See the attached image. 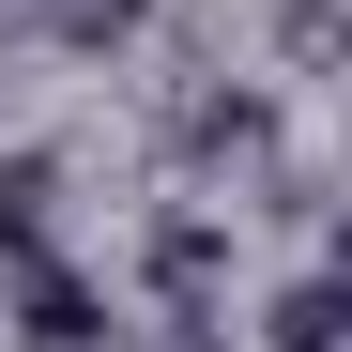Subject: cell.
Returning <instances> with one entry per match:
<instances>
[{
  "label": "cell",
  "mask_w": 352,
  "mask_h": 352,
  "mask_svg": "<svg viewBox=\"0 0 352 352\" xmlns=\"http://www.w3.org/2000/svg\"><path fill=\"white\" fill-rule=\"evenodd\" d=\"M276 62L291 77H337V0H291V16H276Z\"/></svg>",
  "instance_id": "obj_7"
},
{
  "label": "cell",
  "mask_w": 352,
  "mask_h": 352,
  "mask_svg": "<svg viewBox=\"0 0 352 352\" xmlns=\"http://www.w3.org/2000/svg\"><path fill=\"white\" fill-rule=\"evenodd\" d=\"M138 276H153V307L184 322V337H199V322H214V291H230V214H214V199H184V214H153V245H138Z\"/></svg>",
  "instance_id": "obj_1"
},
{
  "label": "cell",
  "mask_w": 352,
  "mask_h": 352,
  "mask_svg": "<svg viewBox=\"0 0 352 352\" xmlns=\"http://www.w3.org/2000/svg\"><path fill=\"white\" fill-rule=\"evenodd\" d=\"M337 337H352V291L337 276H291L276 307H261V352H337Z\"/></svg>",
  "instance_id": "obj_5"
},
{
  "label": "cell",
  "mask_w": 352,
  "mask_h": 352,
  "mask_svg": "<svg viewBox=\"0 0 352 352\" xmlns=\"http://www.w3.org/2000/svg\"><path fill=\"white\" fill-rule=\"evenodd\" d=\"M184 153L199 168H276V92H199L184 107Z\"/></svg>",
  "instance_id": "obj_3"
},
{
  "label": "cell",
  "mask_w": 352,
  "mask_h": 352,
  "mask_svg": "<svg viewBox=\"0 0 352 352\" xmlns=\"http://www.w3.org/2000/svg\"><path fill=\"white\" fill-rule=\"evenodd\" d=\"M123 322H107V291L77 261H16V352H107Z\"/></svg>",
  "instance_id": "obj_2"
},
{
  "label": "cell",
  "mask_w": 352,
  "mask_h": 352,
  "mask_svg": "<svg viewBox=\"0 0 352 352\" xmlns=\"http://www.w3.org/2000/svg\"><path fill=\"white\" fill-rule=\"evenodd\" d=\"M46 46L62 62H107V46H138V0H46Z\"/></svg>",
  "instance_id": "obj_6"
},
{
  "label": "cell",
  "mask_w": 352,
  "mask_h": 352,
  "mask_svg": "<svg viewBox=\"0 0 352 352\" xmlns=\"http://www.w3.org/2000/svg\"><path fill=\"white\" fill-rule=\"evenodd\" d=\"M62 230V153H0V261H46Z\"/></svg>",
  "instance_id": "obj_4"
}]
</instances>
